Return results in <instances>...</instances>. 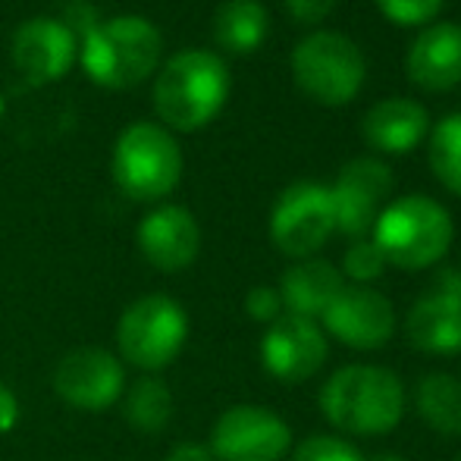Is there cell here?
Instances as JSON below:
<instances>
[{"label":"cell","mask_w":461,"mask_h":461,"mask_svg":"<svg viewBox=\"0 0 461 461\" xmlns=\"http://www.w3.org/2000/svg\"><path fill=\"white\" fill-rule=\"evenodd\" d=\"M383 270H386V258L374 245V239H355L348 245L346 258H342V274L352 279L355 285L374 283V279L383 276Z\"/></svg>","instance_id":"obj_24"},{"label":"cell","mask_w":461,"mask_h":461,"mask_svg":"<svg viewBox=\"0 0 461 461\" xmlns=\"http://www.w3.org/2000/svg\"><path fill=\"white\" fill-rule=\"evenodd\" d=\"M188 339V317L170 295H145L122 311L116 323L120 358L141 370H160L179 358Z\"/></svg>","instance_id":"obj_7"},{"label":"cell","mask_w":461,"mask_h":461,"mask_svg":"<svg viewBox=\"0 0 461 461\" xmlns=\"http://www.w3.org/2000/svg\"><path fill=\"white\" fill-rule=\"evenodd\" d=\"M321 411L336 430L352 437H383L405 414L399 374L376 365L339 367L321 389Z\"/></svg>","instance_id":"obj_1"},{"label":"cell","mask_w":461,"mask_h":461,"mask_svg":"<svg viewBox=\"0 0 461 461\" xmlns=\"http://www.w3.org/2000/svg\"><path fill=\"white\" fill-rule=\"evenodd\" d=\"M207 449L217 461H283L292 449V430L264 405H232L217 418Z\"/></svg>","instance_id":"obj_9"},{"label":"cell","mask_w":461,"mask_h":461,"mask_svg":"<svg viewBox=\"0 0 461 461\" xmlns=\"http://www.w3.org/2000/svg\"><path fill=\"white\" fill-rule=\"evenodd\" d=\"M183 176V151L167 129L135 122L122 129L113 148V179L135 201H158L170 194Z\"/></svg>","instance_id":"obj_6"},{"label":"cell","mask_w":461,"mask_h":461,"mask_svg":"<svg viewBox=\"0 0 461 461\" xmlns=\"http://www.w3.org/2000/svg\"><path fill=\"white\" fill-rule=\"evenodd\" d=\"M330 355L327 333L317 321L295 314L276 317L261 339V365L279 383H304L323 367Z\"/></svg>","instance_id":"obj_13"},{"label":"cell","mask_w":461,"mask_h":461,"mask_svg":"<svg viewBox=\"0 0 461 461\" xmlns=\"http://www.w3.org/2000/svg\"><path fill=\"white\" fill-rule=\"evenodd\" d=\"M139 249L151 267L164 274H176L194 264L201 251L198 220L179 204H167L151 211L139 226Z\"/></svg>","instance_id":"obj_16"},{"label":"cell","mask_w":461,"mask_h":461,"mask_svg":"<svg viewBox=\"0 0 461 461\" xmlns=\"http://www.w3.org/2000/svg\"><path fill=\"white\" fill-rule=\"evenodd\" d=\"M456 461H461V456H458V458H456Z\"/></svg>","instance_id":"obj_32"},{"label":"cell","mask_w":461,"mask_h":461,"mask_svg":"<svg viewBox=\"0 0 461 461\" xmlns=\"http://www.w3.org/2000/svg\"><path fill=\"white\" fill-rule=\"evenodd\" d=\"M405 333L427 355L461 352V270L443 267L433 276L430 289L408 311Z\"/></svg>","instance_id":"obj_12"},{"label":"cell","mask_w":461,"mask_h":461,"mask_svg":"<svg viewBox=\"0 0 461 461\" xmlns=\"http://www.w3.org/2000/svg\"><path fill=\"white\" fill-rule=\"evenodd\" d=\"M342 274L330 261L321 258H304V261L292 264L279 279L276 292L283 298L285 314L304 317V321H321V314L330 308L342 289Z\"/></svg>","instance_id":"obj_19"},{"label":"cell","mask_w":461,"mask_h":461,"mask_svg":"<svg viewBox=\"0 0 461 461\" xmlns=\"http://www.w3.org/2000/svg\"><path fill=\"white\" fill-rule=\"evenodd\" d=\"M164 461H213V456H211V449L201 443H179L167 452Z\"/></svg>","instance_id":"obj_30"},{"label":"cell","mask_w":461,"mask_h":461,"mask_svg":"<svg viewBox=\"0 0 461 461\" xmlns=\"http://www.w3.org/2000/svg\"><path fill=\"white\" fill-rule=\"evenodd\" d=\"M336 232L333 194L321 183H292L276 198L270 213V239L283 255L304 258L317 255Z\"/></svg>","instance_id":"obj_8"},{"label":"cell","mask_w":461,"mask_h":461,"mask_svg":"<svg viewBox=\"0 0 461 461\" xmlns=\"http://www.w3.org/2000/svg\"><path fill=\"white\" fill-rule=\"evenodd\" d=\"M245 311H249L251 321L258 323H274L276 317H283V298L274 285H255V289L245 295Z\"/></svg>","instance_id":"obj_27"},{"label":"cell","mask_w":461,"mask_h":461,"mask_svg":"<svg viewBox=\"0 0 461 461\" xmlns=\"http://www.w3.org/2000/svg\"><path fill=\"white\" fill-rule=\"evenodd\" d=\"M430 167L439 183L461 194V113L446 116L430 132Z\"/></svg>","instance_id":"obj_23"},{"label":"cell","mask_w":461,"mask_h":461,"mask_svg":"<svg viewBox=\"0 0 461 461\" xmlns=\"http://www.w3.org/2000/svg\"><path fill=\"white\" fill-rule=\"evenodd\" d=\"M456 236L452 217L427 194H405L380 211L374 223V245L386 264L399 270H427L446 258Z\"/></svg>","instance_id":"obj_3"},{"label":"cell","mask_w":461,"mask_h":461,"mask_svg":"<svg viewBox=\"0 0 461 461\" xmlns=\"http://www.w3.org/2000/svg\"><path fill=\"white\" fill-rule=\"evenodd\" d=\"M370 461H405V458H402V456H389V452H386V456H376V458H370Z\"/></svg>","instance_id":"obj_31"},{"label":"cell","mask_w":461,"mask_h":461,"mask_svg":"<svg viewBox=\"0 0 461 461\" xmlns=\"http://www.w3.org/2000/svg\"><path fill=\"white\" fill-rule=\"evenodd\" d=\"M76 57H79V44L73 29L48 16L23 23L13 38V63L32 86L63 79L73 69Z\"/></svg>","instance_id":"obj_15"},{"label":"cell","mask_w":461,"mask_h":461,"mask_svg":"<svg viewBox=\"0 0 461 461\" xmlns=\"http://www.w3.org/2000/svg\"><path fill=\"white\" fill-rule=\"evenodd\" d=\"M323 333L339 339L342 346L374 352L383 348L395 333V311L386 295L370 285H342L339 295L321 314Z\"/></svg>","instance_id":"obj_10"},{"label":"cell","mask_w":461,"mask_h":461,"mask_svg":"<svg viewBox=\"0 0 461 461\" xmlns=\"http://www.w3.org/2000/svg\"><path fill=\"white\" fill-rule=\"evenodd\" d=\"M230 97V69L211 50L170 57L154 82V107L179 132L207 126Z\"/></svg>","instance_id":"obj_2"},{"label":"cell","mask_w":461,"mask_h":461,"mask_svg":"<svg viewBox=\"0 0 461 461\" xmlns=\"http://www.w3.org/2000/svg\"><path fill=\"white\" fill-rule=\"evenodd\" d=\"M79 60L97 86L132 88L158 69L160 32L141 16H116L88 32Z\"/></svg>","instance_id":"obj_4"},{"label":"cell","mask_w":461,"mask_h":461,"mask_svg":"<svg viewBox=\"0 0 461 461\" xmlns=\"http://www.w3.org/2000/svg\"><path fill=\"white\" fill-rule=\"evenodd\" d=\"M19 424V402L6 383H0V433H10Z\"/></svg>","instance_id":"obj_29"},{"label":"cell","mask_w":461,"mask_h":461,"mask_svg":"<svg viewBox=\"0 0 461 461\" xmlns=\"http://www.w3.org/2000/svg\"><path fill=\"white\" fill-rule=\"evenodd\" d=\"M285 10L298 23H321L336 10V0H285Z\"/></svg>","instance_id":"obj_28"},{"label":"cell","mask_w":461,"mask_h":461,"mask_svg":"<svg viewBox=\"0 0 461 461\" xmlns=\"http://www.w3.org/2000/svg\"><path fill=\"white\" fill-rule=\"evenodd\" d=\"M292 461H367L348 439L333 433H314L292 449Z\"/></svg>","instance_id":"obj_25"},{"label":"cell","mask_w":461,"mask_h":461,"mask_svg":"<svg viewBox=\"0 0 461 461\" xmlns=\"http://www.w3.org/2000/svg\"><path fill=\"white\" fill-rule=\"evenodd\" d=\"M376 6L395 25H424L439 16L443 0H376Z\"/></svg>","instance_id":"obj_26"},{"label":"cell","mask_w":461,"mask_h":461,"mask_svg":"<svg viewBox=\"0 0 461 461\" xmlns=\"http://www.w3.org/2000/svg\"><path fill=\"white\" fill-rule=\"evenodd\" d=\"M267 10L258 0H226L213 16V38L232 54H251L267 38Z\"/></svg>","instance_id":"obj_21"},{"label":"cell","mask_w":461,"mask_h":461,"mask_svg":"<svg viewBox=\"0 0 461 461\" xmlns=\"http://www.w3.org/2000/svg\"><path fill=\"white\" fill-rule=\"evenodd\" d=\"M414 405L430 430L461 437V380L456 374H427L414 389Z\"/></svg>","instance_id":"obj_20"},{"label":"cell","mask_w":461,"mask_h":461,"mask_svg":"<svg viewBox=\"0 0 461 461\" xmlns=\"http://www.w3.org/2000/svg\"><path fill=\"white\" fill-rule=\"evenodd\" d=\"M408 79L424 92H449L461 86V25L437 23L424 29L405 57Z\"/></svg>","instance_id":"obj_17"},{"label":"cell","mask_w":461,"mask_h":461,"mask_svg":"<svg viewBox=\"0 0 461 461\" xmlns=\"http://www.w3.org/2000/svg\"><path fill=\"white\" fill-rule=\"evenodd\" d=\"M365 54L342 32H314L292 50V76L317 104L342 107L365 86Z\"/></svg>","instance_id":"obj_5"},{"label":"cell","mask_w":461,"mask_h":461,"mask_svg":"<svg viewBox=\"0 0 461 461\" xmlns=\"http://www.w3.org/2000/svg\"><path fill=\"white\" fill-rule=\"evenodd\" d=\"M427 110L411 97H386L367 110L361 135L370 148L383 154H408L427 135Z\"/></svg>","instance_id":"obj_18"},{"label":"cell","mask_w":461,"mask_h":461,"mask_svg":"<svg viewBox=\"0 0 461 461\" xmlns=\"http://www.w3.org/2000/svg\"><path fill=\"white\" fill-rule=\"evenodd\" d=\"M54 389L79 411H104L116 405L126 389V367L107 348H76L54 367Z\"/></svg>","instance_id":"obj_11"},{"label":"cell","mask_w":461,"mask_h":461,"mask_svg":"<svg viewBox=\"0 0 461 461\" xmlns=\"http://www.w3.org/2000/svg\"><path fill=\"white\" fill-rule=\"evenodd\" d=\"M122 418L139 433H160L173 418V393L158 376H139L122 389Z\"/></svg>","instance_id":"obj_22"},{"label":"cell","mask_w":461,"mask_h":461,"mask_svg":"<svg viewBox=\"0 0 461 461\" xmlns=\"http://www.w3.org/2000/svg\"><path fill=\"white\" fill-rule=\"evenodd\" d=\"M393 192V170L383 160L355 158L339 170V179L330 188L336 211V230L352 239L374 232V223L383 211V201Z\"/></svg>","instance_id":"obj_14"}]
</instances>
